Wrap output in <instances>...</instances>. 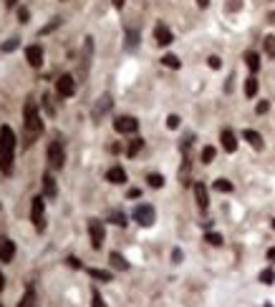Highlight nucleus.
<instances>
[{
  "label": "nucleus",
  "instance_id": "nucleus-24",
  "mask_svg": "<svg viewBox=\"0 0 275 307\" xmlns=\"http://www.w3.org/2000/svg\"><path fill=\"white\" fill-rule=\"evenodd\" d=\"M255 93H257V78H255V76H250L248 81H245V96L253 98Z\"/></svg>",
  "mask_w": 275,
  "mask_h": 307
},
{
  "label": "nucleus",
  "instance_id": "nucleus-45",
  "mask_svg": "<svg viewBox=\"0 0 275 307\" xmlns=\"http://www.w3.org/2000/svg\"><path fill=\"white\" fill-rule=\"evenodd\" d=\"M124 3H126V0H114V8L121 10V8H124Z\"/></svg>",
  "mask_w": 275,
  "mask_h": 307
},
{
  "label": "nucleus",
  "instance_id": "nucleus-14",
  "mask_svg": "<svg viewBox=\"0 0 275 307\" xmlns=\"http://www.w3.org/2000/svg\"><path fill=\"white\" fill-rule=\"evenodd\" d=\"M220 141H222V149H225L227 154H235V151H237V139H235V134H233L230 128H222Z\"/></svg>",
  "mask_w": 275,
  "mask_h": 307
},
{
  "label": "nucleus",
  "instance_id": "nucleus-6",
  "mask_svg": "<svg viewBox=\"0 0 275 307\" xmlns=\"http://www.w3.org/2000/svg\"><path fill=\"white\" fill-rule=\"evenodd\" d=\"M89 237H91V247H94V250H101V247H104V239H106L104 222H98V219H89Z\"/></svg>",
  "mask_w": 275,
  "mask_h": 307
},
{
  "label": "nucleus",
  "instance_id": "nucleus-21",
  "mask_svg": "<svg viewBox=\"0 0 275 307\" xmlns=\"http://www.w3.org/2000/svg\"><path fill=\"white\" fill-rule=\"evenodd\" d=\"M141 149H144V139H139V136H137V139H132V141L126 144V156H129V159H134Z\"/></svg>",
  "mask_w": 275,
  "mask_h": 307
},
{
  "label": "nucleus",
  "instance_id": "nucleus-17",
  "mask_svg": "<svg viewBox=\"0 0 275 307\" xmlns=\"http://www.w3.org/2000/svg\"><path fill=\"white\" fill-rule=\"evenodd\" d=\"M13 257H16V242L13 239H3L0 242V262H13Z\"/></svg>",
  "mask_w": 275,
  "mask_h": 307
},
{
  "label": "nucleus",
  "instance_id": "nucleus-26",
  "mask_svg": "<svg viewBox=\"0 0 275 307\" xmlns=\"http://www.w3.org/2000/svg\"><path fill=\"white\" fill-rule=\"evenodd\" d=\"M162 63H164L167 68H175V71H177V68L182 66V63H179V58H177L175 53H167V55L162 58Z\"/></svg>",
  "mask_w": 275,
  "mask_h": 307
},
{
  "label": "nucleus",
  "instance_id": "nucleus-1",
  "mask_svg": "<svg viewBox=\"0 0 275 307\" xmlns=\"http://www.w3.org/2000/svg\"><path fill=\"white\" fill-rule=\"evenodd\" d=\"M16 164V131L10 126H0V171L10 177Z\"/></svg>",
  "mask_w": 275,
  "mask_h": 307
},
{
  "label": "nucleus",
  "instance_id": "nucleus-39",
  "mask_svg": "<svg viewBox=\"0 0 275 307\" xmlns=\"http://www.w3.org/2000/svg\"><path fill=\"white\" fill-rule=\"evenodd\" d=\"M207 66L217 71V68H220V66H222V61H220V58H217V55H210V58H207Z\"/></svg>",
  "mask_w": 275,
  "mask_h": 307
},
{
  "label": "nucleus",
  "instance_id": "nucleus-9",
  "mask_svg": "<svg viewBox=\"0 0 275 307\" xmlns=\"http://www.w3.org/2000/svg\"><path fill=\"white\" fill-rule=\"evenodd\" d=\"M56 91H59L61 98H71V96H74L76 93V81H74V76L63 73V76L56 81Z\"/></svg>",
  "mask_w": 275,
  "mask_h": 307
},
{
  "label": "nucleus",
  "instance_id": "nucleus-23",
  "mask_svg": "<svg viewBox=\"0 0 275 307\" xmlns=\"http://www.w3.org/2000/svg\"><path fill=\"white\" fill-rule=\"evenodd\" d=\"M245 63H248V68H250L253 73H257V71H260V55H257L255 51H248V53H245Z\"/></svg>",
  "mask_w": 275,
  "mask_h": 307
},
{
  "label": "nucleus",
  "instance_id": "nucleus-44",
  "mask_svg": "<svg viewBox=\"0 0 275 307\" xmlns=\"http://www.w3.org/2000/svg\"><path fill=\"white\" fill-rule=\"evenodd\" d=\"M141 192H139V189H129V199H137Z\"/></svg>",
  "mask_w": 275,
  "mask_h": 307
},
{
  "label": "nucleus",
  "instance_id": "nucleus-5",
  "mask_svg": "<svg viewBox=\"0 0 275 307\" xmlns=\"http://www.w3.org/2000/svg\"><path fill=\"white\" fill-rule=\"evenodd\" d=\"M132 217H134V222H139L141 227H152L157 222V212H154L152 204H139V207H134Z\"/></svg>",
  "mask_w": 275,
  "mask_h": 307
},
{
  "label": "nucleus",
  "instance_id": "nucleus-11",
  "mask_svg": "<svg viewBox=\"0 0 275 307\" xmlns=\"http://www.w3.org/2000/svg\"><path fill=\"white\" fill-rule=\"evenodd\" d=\"M154 40H157V46L164 48V46H169V43L175 40V36H172V31H169L164 23H157L154 25Z\"/></svg>",
  "mask_w": 275,
  "mask_h": 307
},
{
  "label": "nucleus",
  "instance_id": "nucleus-3",
  "mask_svg": "<svg viewBox=\"0 0 275 307\" xmlns=\"http://www.w3.org/2000/svg\"><path fill=\"white\" fill-rule=\"evenodd\" d=\"M63 164H66V151H63V144L56 139L48 144V166L53 171H59V169H63Z\"/></svg>",
  "mask_w": 275,
  "mask_h": 307
},
{
  "label": "nucleus",
  "instance_id": "nucleus-18",
  "mask_svg": "<svg viewBox=\"0 0 275 307\" xmlns=\"http://www.w3.org/2000/svg\"><path fill=\"white\" fill-rule=\"evenodd\" d=\"M18 307H40V305H38V295H36V287H33V285L25 289V295L20 297Z\"/></svg>",
  "mask_w": 275,
  "mask_h": 307
},
{
  "label": "nucleus",
  "instance_id": "nucleus-22",
  "mask_svg": "<svg viewBox=\"0 0 275 307\" xmlns=\"http://www.w3.org/2000/svg\"><path fill=\"white\" fill-rule=\"evenodd\" d=\"M86 272H89V277H94V280H98V282H111L114 280V274L109 270H96V267H91V270H86Z\"/></svg>",
  "mask_w": 275,
  "mask_h": 307
},
{
  "label": "nucleus",
  "instance_id": "nucleus-46",
  "mask_svg": "<svg viewBox=\"0 0 275 307\" xmlns=\"http://www.w3.org/2000/svg\"><path fill=\"white\" fill-rule=\"evenodd\" d=\"M268 259L275 262V247H270V250H268Z\"/></svg>",
  "mask_w": 275,
  "mask_h": 307
},
{
  "label": "nucleus",
  "instance_id": "nucleus-32",
  "mask_svg": "<svg viewBox=\"0 0 275 307\" xmlns=\"http://www.w3.org/2000/svg\"><path fill=\"white\" fill-rule=\"evenodd\" d=\"M109 219H111V222L117 224V227H126V214H124V212H111Z\"/></svg>",
  "mask_w": 275,
  "mask_h": 307
},
{
  "label": "nucleus",
  "instance_id": "nucleus-43",
  "mask_svg": "<svg viewBox=\"0 0 275 307\" xmlns=\"http://www.w3.org/2000/svg\"><path fill=\"white\" fill-rule=\"evenodd\" d=\"M172 259H175V262H182V250H175V252H172Z\"/></svg>",
  "mask_w": 275,
  "mask_h": 307
},
{
  "label": "nucleus",
  "instance_id": "nucleus-42",
  "mask_svg": "<svg viewBox=\"0 0 275 307\" xmlns=\"http://www.w3.org/2000/svg\"><path fill=\"white\" fill-rule=\"evenodd\" d=\"M66 262H68V267H74V270H81V262H79L76 257H68Z\"/></svg>",
  "mask_w": 275,
  "mask_h": 307
},
{
  "label": "nucleus",
  "instance_id": "nucleus-19",
  "mask_svg": "<svg viewBox=\"0 0 275 307\" xmlns=\"http://www.w3.org/2000/svg\"><path fill=\"white\" fill-rule=\"evenodd\" d=\"M106 181H111V184H124L126 181V171L121 166H111L106 171Z\"/></svg>",
  "mask_w": 275,
  "mask_h": 307
},
{
  "label": "nucleus",
  "instance_id": "nucleus-41",
  "mask_svg": "<svg viewBox=\"0 0 275 307\" xmlns=\"http://www.w3.org/2000/svg\"><path fill=\"white\" fill-rule=\"evenodd\" d=\"M43 106H46V111L53 116V106H51V98H48V93H43Z\"/></svg>",
  "mask_w": 275,
  "mask_h": 307
},
{
  "label": "nucleus",
  "instance_id": "nucleus-37",
  "mask_svg": "<svg viewBox=\"0 0 275 307\" xmlns=\"http://www.w3.org/2000/svg\"><path fill=\"white\" fill-rule=\"evenodd\" d=\"M268 111H270V101H260V104L255 106V113H260V116L268 113Z\"/></svg>",
  "mask_w": 275,
  "mask_h": 307
},
{
  "label": "nucleus",
  "instance_id": "nucleus-48",
  "mask_svg": "<svg viewBox=\"0 0 275 307\" xmlns=\"http://www.w3.org/2000/svg\"><path fill=\"white\" fill-rule=\"evenodd\" d=\"M16 3L18 0H5V8H16Z\"/></svg>",
  "mask_w": 275,
  "mask_h": 307
},
{
  "label": "nucleus",
  "instance_id": "nucleus-4",
  "mask_svg": "<svg viewBox=\"0 0 275 307\" xmlns=\"http://www.w3.org/2000/svg\"><path fill=\"white\" fill-rule=\"evenodd\" d=\"M31 222H33L36 232L46 229V204H43V197H36L31 204Z\"/></svg>",
  "mask_w": 275,
  "mask_h": 307
},
{
  "label": "nucleus",
  "instance_id": "nucleus-16",
  "mask_svg": "<svg viewBox=\"0 0 275 307\" xmlns=\"http://www.w3.org/2000/svg\"><path fill=\"white\" fill-rule=\"evenodd\" d=\"M40 184H43V197H46V199H56V194H59V186H56V179L51 177V174H43Z\"/></svg>",
  "mask_w": 275,
  "mask_h": 307
},
{
  "label": "nucleus",
  "instance_id": "nucleus-33",
  "mask_svg": "<svg viewBox=\"0 0 275 307\" xmlns=\"http://www.w3.org/2000/svg\"><path fill=\"white\" fill-rule=\"evenodd\" d=\"M260 282H263V285H273L275 282V272L268 267V270H263V272H260Z\"/></svg>",
  "mask_w": 275,
  "mask_h": 307
},
{
  "label": "nucleus",
  "instance_id": "nucleus-51",
  "mask_svg": "<svg viewBox=\"0 0 275 307\" xmlns=\"http://www.w3.org/2000/svg\"><path fill=\"white\" fill-rule=\"evenodd\" d=\"M265 307H270V305H265Z\"/></svg>",
  "mask_w": 275,
  "mask_h": 307
},
{
  "label": "nucleus",
  "instance_id": "nucleus-40",
  "mask_svg": "<svg viewBox=\"0 0 275 307\" xmlns=\"http://www.w3.org/2000/svg\"><path fill=\"white\" fill-rule=\"evenodd\" d=\"M167 126H169V128H177V126H179V116H175V113L167 116Z\"/></svg>",
  "mask_w": 275,
  "mask_h": 307
},
{
  "label": "nucleus",
  "instance_id": "nucleus-20",
  "mask_svg": "<svg viewBox=\"0 0 275 307\" xmlns=\"http://www.w3.org/2000/svg\"><path fill=\"white\" fill-rule=\"evenodd\" d=\"M109 262H111V267L119 270V272H126V270H129V262H126L119 252H111V254H109Z\"/></svg>",
  "mask_w": 275,
  "mask_h": 307
},
{
  "label": "nucleus",
  "instance_id": "nucleus-29",
  "mask_svg": "<svg viewBox=\"0 0 275 307\" xmlns=\"http://www.w3.org/2000/svg\"><path fill=\"white\" fill-rule=\"evenodd\" d=\"M215 146H205V149H202V162H205V164H212L215 162Z\"/></svg>",
  "mask_w": 275,
  "mask_h": 307
},
{
  "label": "nucleus",
  "instance_id": "nucleus-27",
  "mask_svg": "<svg viewBox=\"0 0 275 307\" xmlns=\"http://www.w3.org/2000/svg\"><path fill=\"white\" fill-rule=\"evenodd\" d=\"M147 181H149L152 189H162V186H164V177H162V174H149Z\"/></svg>",
  "mask_w": 275,
  "mask_h": 307
},
{
  "label": "nucleus",
  "instance_id": "nucleus-38",
  "mask_svg": "<svg viewBox=\"0 0 275 307\" xmlns=\"http://www.w3.org/2000/svg\"><path fill=\"white\" fill-rule=\"evenodd\" d=\"M28 18H31V10H28V8H18V20L28 23Z\"/></svg>",
  "mask_w": 275,
  "mask_h": 307
},
{
  "label": "nucleus",
  "instance_id": "nucleus-47",
  "mask_svg": "<svg viewBox=\"0 0 275 307\" xmlns=\"http://www.w3.org/2000/svg\"><path fill=\"white\" fill-rule=\"evenodd\" d=\"M197 5H199V8H207V5H210V0H197Z\"/></svg>",
  "mask_w": 275,
  "mask_h": 307
},
{
  "label": "nucleus",
  "instance_id": "nucleus-2",
  "mask_svg": "<svg viewBox=\"0 0 275 307\" xmlns=\"http://www.w3.org/2000/svg\"><path fill=\"white\" fill-rule=\"evenodd\" d=\"M23 131H25V146H31L43 134V121L38 116L36 101H25V106H23Z\"/></svg>",
  "mask_w": 275,
  "mask_h": 307
},
{
  "label": "nucleus",
  "instance_id": "nucleus-25",
  "mask_svg": "<svg viewBox=\"0 0 275 307\" xmlns=\"http://www.w3.org/2000/svg\"><path fill=\"white\" fill-rule=\"evenodd\" d=\"M263 48H265V53L270 58H275V36H265L263 38Z\"/></svg>",
  "mask_w": 275,
  "mask_h": 307
},
{
  "label": "nucleus",
  "instance_id": "nucleus-50",
  "mask_svg": "<svg viewBox=\"0 0 275 307\" xmlns=\"http://www.w3.org/2000/svg\"><path fill=\"white\" fill-rule=\"evenodd\" d=\"M273 229H275V219H273Z\"/></svg>",
  "mask_w": 275,
  "mask_h": 307
},
{
  "label": "nucleus",
  "instance_id": "nucleus-35",
  "mask_svg": "<svg viewBox=\"0 0 275 307\" xmlns=\"http://www.w3.org/2000/svg\"><path fill=\"white\" fill-rule=\"evenodd\" d=\"M91 307H106V302H104L98 289H91Z\"/></svg>",
  "mask_w": 275,
  "mask_h": 307
},
{
  "label": "nucleus",
  "instance_id": "nucleus-28",
  "mask_svg": "<svg viewBox=\"0 0 275 307\" xmlns=\"http://www.w3.org/2000/svg\"><path fill=\"white\" fill-rule=\"evenodd\" d=\"M215 189H217V192H222V194H230V192H233V181L217 179V181H215Z\"/></svg>",
  "mask_w": 275,
  "mask_h": 307
},
{
  "label": "nucleus",
  "instance_id": "nucleus-12",
  "mask_svg": "<svg viewBox=\"0 0 275 307\" xmlns=\"http://www.w3.org/2000/svg\"><path fill=\"white\" fill-rule=\"evenodd\" d=\"M242 139L248 141L255 151H263V149H265V141H263V136H260L257 131H253V128H245V131H242Z\"/></svg>",
  "mask_w": 275,
  "mask_h": 307
},
{
  "label": "nucleus",
  "instance_id": "nucleus-31",
  "mask_svg": "<svg viewBox=\"0 0 275 307\" xmlns=\"http://www.w3.org/2000/svg\"><path fill=\"white\" fill-rule=\"evenodd\" d=\"M137 46H139V33H137V31L126 33V48H129V51H134Z\"/></svg>",
  "mask_w": 275,
  "mask_h": 307
},
{
  "label": "nucleus",
  "instance_id": "nucleus-36",
  "mask_svg": "<svg viewBox=\"0 0 275 307\" xmlns=\"http://www.w3.org/2000/svg\"><path fill=\"white\" fill-rule=\"evenodd\" d=\"M16 48H18V38H10V40L3 43V48H0V51H3V53H13Z\"/></svg>",
  "mask_w": 275,
  "mask_h": 307
},
{
  "label": "nucleus",
  "instance_id": "nucleus-49",
  "mask_svg": "<svg viewBox=\"0 0 275 307\" xmlns=\"http://www.w3.org/2000/svg\"><path fill=\"white\" fill-rule=\"evenodd\" d=\"M3 287H5V277H3V272H0V292H3Z\"/></svg>",
  "mask_w": 275,
  "mask_h": 307
},
{
  "label": "nucleus",
  "instance_id": "nucleus-34",
  "mask_svg": "<svg viewBox=\"0 0 275 307\" xmlns=\"http://www.w3.org/2000/svg\"><path fill=\"white\" fill-rule=\"evenodd\" d=\"M205 242H210L212 247H220V244H222V235H217V232H207V235H205Z\"/></svg>",
  "mask_w": 275,
  "mask_h": 307
},
{
  "label": "nucleus",
  "instance_id": "nucleus-30",
  "mask_svg": "<svg viewBox=\"0 0 275 307\" xmlns=\"http://www.w3.org/2000/svg\"><path fill=\"white\" fill-rule=\"evenodd\" d=\"M61 23H63L61 18H53V20H51L46 28H40V31H38V36H48V33H51V31H56V28H59Z\"/></svg>",
  "mask_w": 275,
  "mask_h": 307
},
{
  "label": "nucleus",
  "instance_id": "nucleus-15",
  "mask_svg": "<svg viewBox=\"0 0 275 307\" xmlns=\"http://www.w3.org/2000/svg\"><path fill=\"white\" fill-rule=\"evenodd\" d=\"M25 58H28V63H31L33 68H40L43 66V48L40 46H28L25 48Z\"/></svg>",
  "mask_w": 275,
  "mask_h": 307
},
{
  "label": "nucleus",
  "instance_id": "nucleus-10",
  "mask_svg": "<svg viewBox=\"0 0 275 307\" xmlns=\"http://www.w3.org/2000/svg\"><path fill=\"white\" fill-rule=\"evenodd\" d=\"M111 106H114L111 96H109V93H104V96H101V98L96 101V104H94V108H91V119H94V121H101V119H104V116L111 111Z\"/></svg>",
  "mask_w": 275,
  "mask_h": 307
},
{
  "label": "nucleus",
  "instance_id": "nucleus-13",
  "mask_svg": "<svg viewBox=\"0 0 275 307\" xmlns=\"http://www.w3.org/2000/svg\"><path fill=\"white\" fill-rule=\"evenodd\" d=\"M195 199H197V207H199L202 212L210 207V194H207V186L202 184V181L195 184Z\"/></svg>",
  "mask_w": 275,
  "mask_h": 307
},
{
  "label": "nucleus",
  "instance_id": "nucleus-8",
  "mask_svg": "<svg viewBox=\"0 0 275 307\" xmlns=\"http://www.w3.org/2000/svg\"><path fill=\"white\" fill-rule=\"evenodd\" d=\"M139 128V121L134 116H119V119H114V131L117 134H137Z\"/></svg>",
  "mask_w": 275,
  "mask_h": 307
},
{
  "label": "nucleus",
  "instance_id": "nucleus-7",
  "mask_svg": "<svg viewBox=\"0 0 275 307\" xmlns=\"http://www.w3.org/2000/svg\"><path fill=\"white\" fill-rule=\"evenodd\" d=\"M91 58H94V38L89 36V38H83V48H81V66H79V71H81V76H83V78L89 76V71H91Z\"/></svg>",
  "mask_w": 275,
  "mask_h": 307
}]
</instances>
